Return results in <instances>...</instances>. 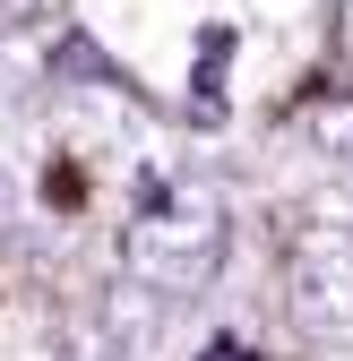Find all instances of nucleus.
Here are the masks:
<instances>
[{
	"instance_id": "obj_2",
	"label": "nucleus",
	"mask_w": 353,
	"mask_h": 361,
	"mask_svg": "<svg viewBox=\"0 0 353 361\" xmlns=\"http://www.w3.org/2000/svg\"><path fill=\"white\" fill-rule=\"evenodd\" d=\"M285 310L301 336H353V224H311L285 250Z\"/></svg>"
},
{
	"instance_id": "obj_3",
	"label": "nucleus",
	"mask_w": 353,
	"mask_h": 361,
	"mask_svg": "<svg viewBox=\"0 0 353 361\" xmlns=\"http://www.w3.org/2000/svg\"><path fill=\"white\" fill-rule=\"evenodd\" d=\"M293 121H301V138H311V147H319L328 164H353V95H345V86L311 95V104H301Z\"/></svg>"
},
{
	"instance_id": "obj_4",
	"label": "nucleus",
	"mask_w": 353,
	"mask_h": 361,
	"mask_svg": "<svg viewBox=\"0 0 353 361\" xmlns=\"http://www.w3.org/2000/svg\"><path fill=\"white\" fill-rule=\"evenodd\" d=\"M198 361H258V353H250L241 336H207V344H198Z\"/></svg>"
},
{
	"instance_id": "obj_1",
	"label": "nucleus",
	"mask_w": 353,
	"mask_h": 361,
	"mask_svg": "<svg viewBox=\"0 0 353 361\" xmlns=\"http://www.w3.org/2000/svg\"><path fill=\"white\" fill-rule=\"evenodd\" d=\"M225 241H233V215H225V198H215V180L164 172V180L138 190V207H129V224H121V267L147 293L181 301V293H198L215 267H225Z\"/></svg>"
},
{
	"instance_id": "obj_5",
	"label": "nucleus",
	"mask_w": 353,
	"mask_h": 361,
	"mask_svg": "<svg viewBox=\"0 0 353 361\" xmlns=\"http://www.w3.org/2000/svg\"><path fill=\"white\" fill-rule=\"evenodd\" d=\"M336 61L353 69V0H336Z\"/></svg>"
}]
</instances>
